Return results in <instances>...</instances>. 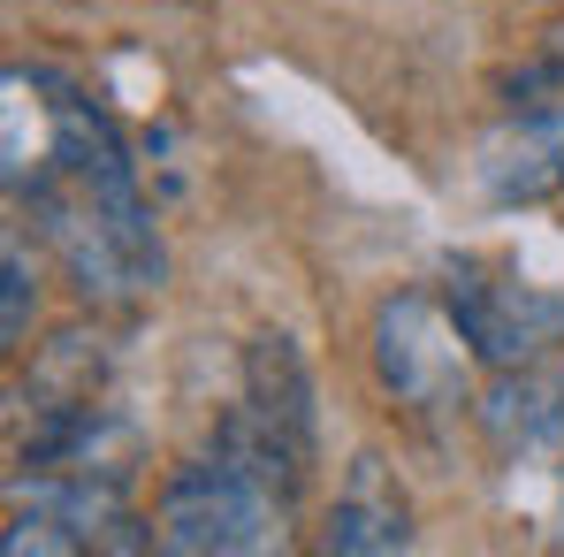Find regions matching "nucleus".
Wrapping results in <instances>:
<instances>
[{"label":"nucleus","instance_id":"1","mask_svg":"<svg viewBox=\"0 0 564 557\" xmlns=\"http://www.w3.org/2000/svg\"><path fill=\"white\" fill-rule=\"evenodd\" d=\"M282 519H290V504L275 489H260L237 459L206 451L161 481L153 543L169 557H260L282 543Z\"/></svg>","mask_w":564,"mask_h":557},{"label":"nucleus","instance_id":"2","mask_svg":"<svg viewBox=\"0 0 564 557\" xmlns=\"http://www.w3.org/2000/svg\"><path fill=\"white\" fill-rule=\"evenodd\" d=\"M367 352H375V382L389 389V405L404 413H458L473 397V344L451 313V298L435 290H389L375 306V329H367Z\"/></svg>","mask_w":564,"mask_h":557},{"label":"nucleus","instance_id":"3","mask_svg":"<svg viewBox=\"0 0 564 557\" xmlns=\"http://www.w3.org/2000/svg\"><path fill=\"white\" fill-rule=\"evenodd\" d=\"M443 298H451V313H458V329H466L480 367H534V352L564 336V298L503 282L488 268H473V260H458L443 276Z\"/></svg>","mask_w":564,"mask_h":557},{"label":"nucleus","instance_id":"4","mask_svg":"<svg viewBox=\"0 0 564 557\" xmlns=\"http://www.w3.org/2000/svg\"><path fill=\"white\" fill-rule=\"evenodd\" d=\"M321 550L328 557H397L412 550V504L397 489V473L381 451H359L336 504H328V527H321Z\"/></svg>","mask_w":564,"mask_h":557},{"label":"nucleus","instance_id":"5","mask_svg":"<svg viewBox=\"0 0 564 557\" xmlns=\"http://www.w3.org/2000/svg\"><path fill=\"white\" fill-rule=\"evenodd\" d=\"M473 420L503 459L564 443V367H496V382L473 397Z\"/></svg>","mask_w":564,"mask_h":557},{"label":"nucleus","instance_id":"6","mask_svg":"<svg viewBox=\"0 0 564 557\" xmlns=\"http://www.w3.org/2000/svg\"><path fill=\"white\" fill-rule=\"evenodd\" d=\"M245 397L290 428L313 459H321V382L305 367V352H297V336H282V329H260L252 344H245Z\"/></svg>","mask_w":564,"mask_h":557},{"label":"nucleus","instance_id":"7","mask_svg":"<svg viewBox=\"0 0 564 557\" xmlns=\"http://www.w3.org/2000/svg\"><path fill=\"white\" fill-rule=\"evenodd\" d=\"M564 184V130L511 115L488 146H480V191L496 206H542Z\"/></svg>","mask_w":564,"mask_h":557},{"label":"nucleus","instance_id":"8","mask_svg":"<svg viewBox=\"0 0 564 557\" xmlns=\"http://www.w3.org/2000/svg\"><path fill=\"white\" fill-rule=\"evenodd\" d=\"M214 451H221V459H237L245 473H252V481H260V489H275L282 504H297V496L313 489V465H321L313 451H305V443H297V436H290V428H275V420H268L252 397L221 413V428H214Z\"/></svg>","mask_w":564,"mask_h":557},{"label":"nucleus","instance_id":"9","mask_svg":"<svg viewBox=\"0 0 564 557\" xmlns=\"http://www.w3.org/2000/svg\"><path fill=\"white\" fill-rule=\"evenodd\" d=\"M99 336L85 329H69V336H54V352L31 367V389H39V405H93L99 389Z\"/></svg>","mask_w":564,"mask_h":557},{"label":"nucleus","instance_id":"10","mask_svg":"<svg viewBox=\"0 0 564 557\" xmlns=\"http://www.w3.org/2000/svg\"><path fill=\"white\" fill-rule=\"evenodd\" d=\"M0 298H8V313H0V329H8V352H23V336H31V313H39V260L23 253V237H8V253H0Z\"/></svg>","mask_w":564,"mask_h":557},{"label":"nucleus","instance_id":"11","mask_svg":"<svg viewBox=\"0 0 564 557\" xmlns=\"http://www.w3.org/2000/svg\"><path fill=\"white\" fill-rule=\"evenodd\" d=\"M62 550H85V535L69 519H54L46 504H15L8 519V557H62Z\"/></svg>","mask_w":564,"mask_h":557},{"label":"nucleus","instance_id":"12","mask_svg":"<svg viewBox=\"0 0 564 557\" xmlns=\"http://www.w3.org/2000/svg\"><path fill=\"white\" fill-rule=\"evenodd\" d=\"M557 54H564V31H557Z\"/></svg>","mask_w":564,"mask_h":557}]
</instances>
